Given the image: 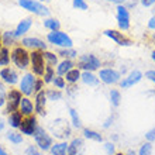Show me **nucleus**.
<instances>
[{
    "mask_svg": "<svg viewBox=\"0 0 155 155\" xmlns=\"http://www.w3.org/2000/svg\"><path fill=\"white\" fill-rule=\"evenodd\" d=\"M103 34H104L106 37L111 38L116 44L121 45V47H128V45L133 44V41H131L130 38H127L124 34L120 33V31H117V30H106Z\"/></svg>",
    "mask_w": 155,
    "mask_h": 155,
    "instance_id": "12",
    "label": "nucleus"
},
{
    "mask_svg": "<svg viewBox=\"0 0 155 155\" xmlns=\"http://www.w3.org/2000/svg\"><path fill=\"white\" fill-rule=\"evenodd\" d=\"M54 85L57 86L58 89H64L66 85V82H65V78H62V76H57V78H54Z\"/></svg>",
    "mask_w": 155,
    "mask_h": 155,
    "instance_id": "39",
    "label": "nucleus"
},
{
    "mask_svg": "<svg viewBox=\"0 0 155 155\" xmlns=\"http://www.w3.org/2000/svg\"><path fill=\"white\" fill-rule=\"evenodd\" d=\"M7 138L12 141L13 144H21L23 143V137H21V133H16V131H12L7 134Z\"/></svg>",
    "mask_w": 155,
    "mask_h": 155,
    "instance_id": "34",
    "label": "nucleus"
},
{
    "mask_svg": "<svg viewBox=\"0 0 155 155\" xmlns=\"http://www.w3.org/2000/svg\"><path fill=\"white\" fill-rule=\"evenodd\" d=\"M81 75H82L81 71L76 69V68H72L69 72H66L65 79H66V82H69V83H76V82L81 79Z\"/></svg>",
    "mask_w": 155,
    "mask_h": 155,
    "instance_id": "24",
    "label": "nucleus"
},
{
    "mask_svg": "<svg viewBox=\"0 0 155 155\" xmlns=\"http://www.w3.org/2000/svg\"><path fill=\"white\" fill-rule=\"evenodd\" d=\"M10 64V52L7 47L0 49V66H7Z\"/></svg>",
    "mask_w": 155,
    "mask_h": 155,
    "instance_id": "30",
    "label": "nucleus"
},
{
    "mask_svg": "<svg viewBox=\"0 0 155 155\" xmlns=\"http://www.w3.org/2000/svg\"><path fill=\"white\" fill-rule=\"evenodd\" d=\"M35 78H34L33 74H25L24 76L21 78L20 82V92L23 94H25L27 97L31 96L34 93V86H35Z\"/></svg>",
    "mask_w": 155,
    "mask_h": 155,
    "instance_id": "9",
    "label": "nucleus"
},
{
    "mask_svg": "<svg viewBox=\"0 0 155 155\" xmlns=\"http://www.w3.org/2000/svg\"><path fill=\"white\" fill-rule=\"evenodd\" d=\"M99 78H100V81L103 83H106V85H114L117 82H120V72L116 69H111V68H106V69H102L99 72Z\"/></svg>",
    "mask_w": 155,
    "mask_h": 155,
    "instance_id": "8",
    "label": "nucleus"
},
{
    "mask_svg": "<svg viewBox=\"0 0 155 155\" xmlns=\"http://www.w3.org/2000/svg\"><path fill=\"white\" fill-rule=\"evenodd\" d=\"M107 2H111V3H116L118 6V4H123L126 0H107Z\"/></svg>",
    "mask_w": 155,
    "mask_h": 155,
    "instance_id": "47",
    "label": "nucleus"
},
{
    "mask_svg": "<svg viewBox=\"0 0 155 155\" xmlns=\"http://www.w3.org/2000/svg\"><path fill=\"white\" fill-rule=\"evenodd\" d=\"M48 41L51 44L57 45V47H62V48H72V38L68 35L66 33H62L61 30L58 31H51V33L47 35Z\"/></svg>",
    "mask_w": 155,
    "mask_h": 155,
    "instance_id": "3",
    "label": "nucleus"
},
{
    "mask_svg": "<svg viewBox=\"0 0 155 155\" xmlns=\"http://www.w3.org/2000/svg\"><path fill=\"white\" fill-rule=\"evenodd\" d=\"M117 23H118V28L121 31H127L130 28V13L123 4L117 6Z\"/></svg>",
    "mask_w": 155,
    "mask_h": 155,
    "instance_id": "10",
    "label": "nucleus"
},
{
    "mask_svg": "<svg viewBox=\"0 0 155 155\" xmlns=\"http://www.w3.org/2000/svg\"><path fill=\"white\" fill-rule=\"evenodd\" d=\"M148 27H150L151 30H155V16L152 17L150 21H148Z\"/></svg>",
    "mask_w": 155,
    "mask_h": 155,
    "instance_id": "46",
    "label": "nucleus"
},
{
    "mask_svg": "<svg viewBox=\"0 0 155 155\" xmlns=\"http://www.w3.org/2000/svg\"><path fill=\"white\" fill-rule=\"evenodd\" d=\"M152 40H154V42H155V34H154V35H152Z\"/></svg>",
    "mask_w": 155,
    "mask_h": 155,
    "instance_id": "53",
    "label": "nucleus"
},
{
    "mask_svg": "<svg viewBox=\"0 0 155 155\" xmlns=\"http://www.w3.org/2000/svg\"><path fill=\"white\" fill-rule=\"evenodd\" d=\"M41 2H51V0H41Z\"/></svg>",
    "mask_w": 155,
    "mask_h": 155,
    "instance_id": "54",
    "label": "nucleus"
},
{
    "mask_svg": "<svg viewBox=\"0 0 155 155\" xmlns=\"http://www.w3.org/2000/svg\"><path fill=\"white\" fill-rule=\"evenodd\" d=\"M54 68L52 66L47 65V68H45V72H44V83H51V82L54 81Z\"/></svg>",
    "mask_w": 155,
    "mask_h": 155,
    "instance_id": "32",
    "label": "nucleus"
},
{
    "mask_svg": "<svg viewBox=\"0 0 155 155\" xmlns=\"http://www.w3.org/2000/svg\"><path fill=\"white\" fill-rule=\"evenodd\" d=\"M44 27L51 30V31H58L61 27V23L57 18H47V20H44Z\"/></svg>",
    "mask_w": 155,
    "mask_h": 155,
    "instance_id": "25",
    "label": "nucleus"
},
{
    "mask_svg": "<svg viewBox=\"0 0 155 155\" xmlns=\"http://www.w3.org/2000/svg\"><path fill=\"white\" fill-rule=\"evenodd\" d=\"M2 40H3V45L8 47V45H13L14 41L17 40L16 35H14V31H6V33L2 35Z\"/></svg>",
    "mask_w": 155,
    "mask_h": 155,
    "instance_id": "29",
    "label": "nucleus"
},
{
    "mask_svg": "<svg viewBox=\"0 0 155 155\" xmlns=\"http://www.w3.org/2000/svg\"><path fill=\"white\" fill-rule=\"evenodd\" d=\"M38 155H40V154H38Z\"/></svg>",
    "mask_w": 155,
    "mask_h": 155,
    "instance_id": "55",
    "label": "nucleus"
},
{
    "mask_svg": "<svg viewBox=\"0 0 155 155\" xmlns=\"http://www.w3.org/2000/svg\"><path fill=\"white\" fill-rule=\"evenodd\" d=\"M99 68H100V59H99L96 55L86 54V55L79 57V61H78V69L93 72V71L99 69Z\"/></svg>",
    "mask_w": 155,
    "mask_h": 155,
    "instance_id": "4",
    "label": "nucleus"
},
{
    "mask_svg": "<svg viewBox=\"0 0 155 155\" xmlns=\"http://www.w3.org/2000/svg\"><path fill=\"white\" fill-rule=\"evenodd\" d=\"M18 4L24 10L33 13V14H37V16H48L49 14L48 8L45 7L44 4H41L40 2H35V0H18Z\"/></svg>",
    "mask_w": 155,
    "mask_h": 155,
    "instance_id": "5",
    "label": "nucleus"
},
{
    "mask_svg": "<svg viewBox=\"0 0 155 155\" xmlns=\"http://www.w3.org/2000/svg\"><path fill=\"white\" fill-rule=\"evenodd\" d=\"M141 78H143V74H141L140 71H133L128 76L124 78V79L120 82V86H121L123 89H128L131 86H134L135 83H138V82L141 81Z\"/></svg>",
    "mask_w": 155,
    "mask_h": 155,
    "instance_id": "14",
    "label": "nucleus"
},
{
    "mask_svg": "<svg viewBox=\"0 0 155 155\" xmlns=\"http://www.w3.org/2000/svg\"><path fill=\"white\" fill-rule=\"evenodd\" d=\"M110 100H111V104H113V106H116V107L120 104L121 94H120V92H118V90H116V89L110 90Z\"/></svg>",
    "mask_w": 155,
    "mask_h": 155,
    "instance_id": "33",
    "label": "nucleus"
},
{
    "mask_svg": "<svg viewBox=\"0 0 155 155\" xmlns=\"http://www.w3.org/2000/svg\"><path fill=\"white\" fill-rule=\"evenodd\" d=\"M31 25H33V21L30 20V18H24L23 21H20V23H18V25H17L16 31H14L16 38H20L21 35H24V34L27 33L30 28H31Z\"/></svg>",
    "mask_w": 155,
    "mask_h": 155,
    "instance_id": "19",
    "label": "nucleus"
},
{
    "mask_svg": "<svg viewBox=\"0 0 155 155\" xmlns=\"http://www.w3.org/2000/svg\"><path fill=\"white\" fill-rule=\"evenodd\" d=\"M0 155H7V152L4 151V150H3L2 147H0Z\"/></svg>",
    "mask_w": 155,
    "mask_h": 155,
    "instance_id": "48",
    "label": "nucleus"
},
{
    "mask_svg": "<svg viewBox=\"0 0 155 155\" xmlns=\"http://www.w3.org/2000/svg\"><path fill=\"white\" fill-rule=\"evenodd\" d=\"M154 3H155V0H141V4L145 6V7H150V6H152Z\"/></svg>",
    "mask_w": 155,
    "mask_h": 155,
    "instance_id": "45",
    "label": "nucleus"
},
{
    "mask_svg": "<svg viewBox=\"0 0 155 155\" xmlns=\"http://www.w3.org/2000/svg\"><path fill=\"white\" fill-rule=\"evenodd\" d=\"M82 81H83V83L85 85H89V86H96L99 83V78H96L92 72H89V71H85L83 74L81 75Z\"/></svg>",
    "mask_w": 155,
    "mask_h": 155,
    "instance_id": "22",
    "label": "nucleus"
},
{
    "mask_svg": "<svg viewBox=\"0 0 155 155\" xmlns=\"http://www.w3.org/2000/svg\"><path fill=\"white\" fill-rule=\"evenodd\" d=\"M0 78L3 79V82H6L8 85H14V83L18 82V75L12 68H3L0 71Z\"/></svg>",
    "mask_w": 155,
    "mask_h": 155,
    "instance_id": "15",
    "label": "nucleus"
},
{
    "mask_svg": "<svg viewBox=\"0 0 155 155\" xmlns=\"http://www.w3.org/2000/svg\"><path fill=\"white\" fill-rule=\"evenodd\" d=\"M151 58H152V61L155 62V51H152V54H151Z\"/></svg>",
    "mask_w": 155,
    "mask_h": 155,
    "instance_id": "50",
    "label": "nucleus"
},
{
    "mask_svg": "<svg viewBox=\"0 0 155 155\" xmlns=\"http://www.w3.org/2000/svg\"><path fill=\"white\" fill-rule=\"evenodd\" d=\"M69 114H71V117H72V124H74V127H76V128L82 127L81 118H79V116H78V111L75 110V109H69Z\"/></svg>",
    "mask_w": 155,
    "mask_h": 155,
    "instance_id": "35",
    "label": "nucleus"
},
{
    "mask_svg": "<svg viewBox=\"0 0 155 155\" xmlns=\"http://www.w3.org/2000/svg\"><path fill=\"white\" fill-rule=\"evenodd\" d=\"M145 78L155 83V71H147V72H145Z\"/></svg>",
    "mask_w": 155,
    "mask_h": 155,
    "instance_id": "41",
    "label": "nucleus"
},
{
    "mask_svg": "<svg viewBox=\"0 0 155 155\" xmlns=\"http://www.w3.org/2000/svg\"><path fill=\"white\" fill-rule=\"evenodd\" d=\"M145 137H147L148 141H152V140L155 138V128H154V130H151V131H148Z\"/></svg>",
    "mask_w": 155,
    "mask_h": 155,
    "instance_id": "44",
    "label": "nucleus"
},
{
    "mask_svg": "<svg viewBox=\"0 0 155 155\" xmlns=\"http://www.w3.org/2000/svg\"><path fill=\"white\" fill-rule=\"evenodd\" d=\"M21 44L24 48H30L33 51H45L47 49V44L37 37H25L23 38Z\"/></svg>",
    "mask_w": 155,
    "mask_h": 155,
    "instance_id": "13",
    "label": "nucleus"
},
{
    "mask_svg": "<svg viewBox=\"0 0 155 155\" xmlns=\"http://www.w3.org/2000/svg\"><path fill=\"white\" fill-rule=\"evenodd\" d=\"M6 97H7V93H6V87L4 85L0 82V107L4 106V103H6Z\"/></svg>",
    "mask_w": 155,
    "mask_h": 155,
    "instance_id": "37",
    "label": "nucleus"
},
{
    "mask_svg": "<svg viewBox=\"0 0 155 155\" xmlns=\"http://www.w3.org/2000/svg\"><path fill=\"white\" fill-rule=\"evenodd\" d=\"M12 61L18 69H25L30 65V52L24 47H16L12 51Z\"/></svg>",
    "mask_w": 155,
    "mask_h": 155,
    "instance_id": "1",
    "label": "nucleus"
},
{
    "mask_svg": "<svg viewBox=\"0 0 155 155\" xmlns=\"http://www.w3.org/2000/svg\"><path fill=\"white\" fill-rule=\"evenodd\" d=\"M68 145L69 144H66V143H58L51 147V152H52V155H66Z\"/></svg>",
    "mask_w": 155,
    "mask_h": 155,
    "instance_id": "23",
    "label": "nucleus"
},
{
    "mask_svg": "<svg viewBox=\"0 0 155 155\" xmlns=\"http://www.w3.org/2000/svg\"><path fill=\"white\" fill-rule=\"evenodd\" d=\"M58 55L62 57V58H65V59H72V58L78 57V52L75 51V49H72V48H62V49H59Z\"/></svg>",
    "mask_w": 155,
    "mask_h": 155,
    "instance_id": "28",
    "label": "nucleus"
},
{
    "mask_svg": "<svg viewBox=\"0 0 155 155\" xmlns=\"http://www.w3.org/2000/svg\"><path fill=\"white\" fill-rule=\"evenodd\" d=\"M72 68H74V62L71 61V59H64V61H62L61 64H58V66H57L58 76L66 75V72H69Z\"/></svg>",
    "mask_w": 155,
    "mask_h": 155,
    "instance_id": "21",
    "label": "nucleus"
},
{
    "mask_svg": "<svg viewBox=\"0 0 155 155\" xmlns=\"http://www.w3.org/2000/svg\"><path fill=\"white\" fill-rule=\"evenodd\" d=\"M83 135H85L86 138L93 140V141H97V143H102V141H103L102 135L99 134L97 131H94V130H89V128H85V130H83Z\"/></svg>",
    "mask_w": 155,
    "mask_h": 155,
    "instance_id": "26",
    "label": "nucleus"
},
{
    "mask_svg": "<svg viewBox=\"0 0 155 155\" xmlns=\"http://www.w3.org/2000/svg\"><path fill=\"white\" fill-rule=\"evenodd\" d=\"M34 140H35L37 145L40 147V150H42V151H48L52 147V138H51V135L44 128H41V127H38L37 130H35V133H34Z\"/></svg>",
    "mask_w": 155,
    "mask_h": 155,
    "instance_id": "6",
    "label": "nucleus"
},
{
    "mask_svg": "<svg viewBox=\"0 0 155 155\" xmlns=\"http://www.w3.org/2000/svg\"><path fill=\"white\" fill-rule=\"evenodd\" d=\"M18 110L23 113V116H33V113L35 111V109H34V104L33 102L30 100V97H23L20 102V109Z\"/></svg>",
    "mask_w": 155,
    "mask_h": 155,
    "instance_id": "18",
    "label": "nucleus"
},
{
    "mask_svg": "<svg viewBox=\"0 0 155 155\" xmlns=\"http://www.w3.org/2000/svg\"><path fill=\"white\" fill-rule=\"evenodd\" d=\"M37 128H38L37 118L34 117V116H27V117L23 118V121H21L20 133L21 134H25V135H34V133H35Z\"/></svg>",
    "mask_w": 155,
    "mask_h": 155,
    "instance_id": "11",
    "label": "nucleus"
},
{
    "mask_svg": "<svg viewBox=\"0 0 155 155\" xmlns=\"http://www.w3.org/2000/svg\"><path fill=\"white\" fill-rule=\"evenodd\" d=\"M72 4H74V7L78 8V10H87V3H86L85 0H74Z\"/></svg>",
    "mask_w": 155,
    "mask_h": 155,
    "instance_id": "38",
    "label": "nucleus"
},
{
    "mask_svg": "<svg viewBox=\"0 0 155 155\" xmlns=\"http://www.w3.org/2000/svg\"><path fill=\"white\" fill-rule=\"evenodd\" d=\"M21 121H23V113H21L20 110L13 111V113L8 114V124H10V127H13V128H20Z\"/></svg>",
    "mask_w": 155,
    "mask_h": 155,
    "instance_id": "20",
    "label": "nucleus"
},
{
    "mask_svg": "<svg viewBox=\"0 0 155 155\" xmlns=\"http://www.w3.org/2000/svg\"><path fill=\"white\" fill-rule=\"evenodd\" d=\"M21 92L16 89H12L7 93V97H6V113H13V111H17L20 109V102H21Z\"/></svg>",
    "mask_w": 155,
    "mask_h": 155,
    "instance_id": "7",
    "label": "nucleus"
},
{
    "mask_svg": "<svg viewBox=\"0 0 155 155\" xmlns=\"http://www.w3.org/2000/svg\"><path fill=\"white\" fill-rule=\"evenodd\" d=\"M42 55H44V59H45V64H47V65L54 66L58 64V57L55 54L48 52V51H42Z\"/></svg>",
    "mask_w": 155,
    "mask_h": 155,
    "instance_id": "27",
    "label": "nucleus"
},
{
    "mask_svg": "<svg viewBox=\"0 0 155 155\" xmlns=\"http://www.w3.org/2000/svg\"><path fill=\"white\" fill-rule=\"evenodd\" d=\"M3 127H4V123H3V121H2V120H0V131L3 130Z\"/></svg>",
    "mask_w": 155,
    "mask_h": 155,
    "instance_id": "49",
    "label": "nucleus"
},
{
    "mask_svg": "<svg viewBox=\"0 0 155 155\" xmlns=\"http://www.w3.org/2000/svg\"><path fill=\"white\" fill-rule=\"evenodd\" d=\"M25 155H38V152L33 145H30V147L27 148V151H25Z\"/></svg>",
    "mask_w": 155,
    "mask_h": 155,
    "instance_id": "43",
    "label": "nucleus"
},
{
    "mask_svg": "<svg viewBox=\"0 0 155 155\" xmlns=\"http://www.w3.org/2000/svg\"><path fill=\"white\" fill-rule=\"evenodd\" d=\"M152 152V145L151 143H145L140 148V155H151Z\"/></svg>",
    "mask_w": 155,
    "mask_h": 155,
    "instance_id": "36",
    "label": "nucleus"
},
{
    "mask_svg": "<svg viewBox=\"0 0 155 155\" xmlns=\"http://www.w3.org/2000/svg\"><path fill=\"white\" fill-rule=\"evenodd\" d=\"M42 85H44V79H37V81H35V86H34V92H35V93L41 92V90H42Z\"/></svg>",
    "mask_w": 155,
    "mask_h": 155,
    "instance_id": "40",
    "label": "nucleus"
},
{
    "mask_svg": "<svg viewBox=\"0 0 155 155\" xmlns=\"http://www.w3.org/2000/svg\"><path fill=\"white\" fill-rule=\"evenodd\" d=\"M85 151V144L81 138L72 140V143L68 145V155H82Z\"/></svg>",
    "mask_w": 155,
    "mask_h": 155,
    "instance_id": "17",
    "label": "nucleus"
},
{
    "mask_svg": "<svg viewBox=\"0 0 155 155\" xmlns=\"http://www.w3.org/2000/svg\"><path fill=\"white\" fill-rule=\"evenodd\" d=\"M45 94H47V99L48 100H61L62 99V92L61 90H54V89H49L45 92Z\"/></svg>",
    "mask_w": 155,
    "mask_h": 155,
    "instance_id": "31",
    "label": "nucleus"
},
{
    "mask_svg": "<svg viewBox=\"0 0 155 155\" xmlns=\"http://www.w3.org/2000/svg\"><path fill=\"white\" fill-rule=\"evenodd\" d=\"M45 104H47V94L44 90H41L35 94V103H34V109L38 114H45Z\"/></svg>",
    "mask_w": 155,
    "mask_h": 155,
    "instance_id": "16",
    "label": "nucleus"
},
{
    "mask_svg": "<svg viewBox=\"0 0 155 155\" xmlns=\"http://www.w3.org/2000/svg\"><path fill=\"white\" fill-rule=\"evenodd\" d=\"M114 155H124V154H121V152H117V154H114Z\"/></svg>",
    "mask_w": 155,
    "mask_h": 155,
    "instance_id": "52",
    "label": "nucleus"
},
{
    "mask_svg": "<svg viewBox=\"0 0 155 155\" xmlns=\"http://www.w3.org/2000/svg\"><path fill=\"white\" fill-rule=\"evenodd\" d=\"M104 148H106L107 154H113V152H114V145H113V144H110V143L104 144Z\"/></svg>",
    "mask_w": 155,
    "mask_h": 155,
    "instance_id": "42",
    "label": "nucleus"
},
{
    "mask_svg": "<svg viewBox=\"0 0 155 155\" xmlns=\"http://www.w3.org/2000/svg\"><path fill=\"white\" fill-rule=\"evenodd\" d=\"M30 64H31L34 75H37V76H44L47 64H45L42 51H33V52L30 54Z\"/></svg>",
    "mask_w": 155,
    "mask_h": 155,
    "instance_id": "2",
    "label": "nucleus"
},
{
    "mask_svg": "<svg viewBox=\"0 0 155 155\" xmlns=\"http://www.w3.org/2000/svg\"><path fill=\"white\" fill-rule=\"evenodd\" d=\"M2 45H3V40H2V34H0V49H2Z\"/></svg>",
    "mask_w": 155,
    "mask_h": 155,
    "instance_id": "51",
    "label": "nucleus"
}]
</instances>
